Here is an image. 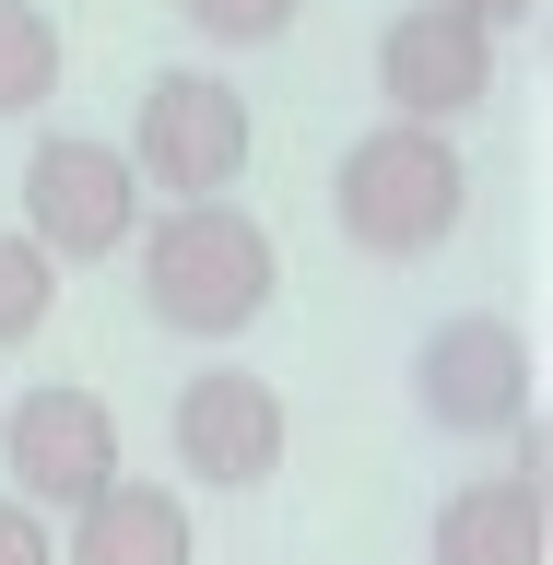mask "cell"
<instances>
[{
    "label": "cell",
    "mask_w": 553,
    "mask_h": 565,
    "mask_svg": "<svg viewBox=\"0 0 553 565\" xmlns=\"http://www.w3.org/2000/svg\"><path fill=\"white\" fill-rule=\"evenodd\" d=\"M413 401L436 436H507V424L530 413V342L507 330V318H436L413 342Z\"/></svg>",
    "instance_id": "obj_6"
},
{
    "label": "cell",
    "mask_w": 553,
    "mask_h": 565,
    "mask_svg": "<svg viewBox=\"0 0 553 565\" xmlns=\"http://www.w3.org/2000/svg\"><path fill=\"white\" fill-rule=\"evenodd\" d=\"M272 295H283V247L236 201H177L141 236V307L177 342H236L247 318H272Z\"/></svg>",
    "instance_id": "obj_1"
},
{
    "label": "cell",
    "mask_w": 553,
    "mask_h": 565,
    "mask_svg": "<svg viewBox=\"0 0 553 565\" xmlns=\"http://www.w3.org/2000/svg\"><path fill=\"white\" fill-rule=\"evenodd\" d=\"M177 12H189V24H201L212 47H283L307 0H177Z\"/></svg>",
    "instance_id": "obj_13"
},
{
    "label": "cell",
    "mask_w": 553,
    "mask_h": 565,
    "mask_svg": "<svg viewBox=\"0 0 553 565\" xmlns=\"http://www.w3.org/2000/svg\"><path fill=\"white\" fill-rule=\"evenodd\" d=\"M47 307H60V271H47L24 236H0V353L35 342V330H47Z\"/></svg>",
    "instance_id": "obj_12"
},
{
    "label": "cell",
    "mask_w": 553,
    "mask_h": 565,
    "mask_svg": "<svg viewBox=\"0 0 553 565\" xmlns=\"http://www.w3.org/2000/svg\"><path fill=\"white\" fill-rule=\"evenodd\" d=\"M12 236L47 259V271H71V259H118V247L141 236V177L118 141L95 130H47L24 153V224Z\"/></svg>",
    "instance_id": "obj_4"
},
{
    "label": "cell",
    "mask_w": 553,
    "mask_h": 565,
    "mask_svg": "<svg viewBox=\"0 0 553 565\" xmlns=\"http://www.w3.org/2000/svg\"><path fill=\"white\" fill-rule=\"evenodd\" d=\"M60 12L47 0H0V118H35V106L60 95Z\"/></svg>",
    "instance_id": "obj_11"
},
{
    "label": "cell",
    "mask_w": 553,
    "mask_h": 565,
    "mask_svg": "<svg viewBox=\"0 0 553 565\" xmlns=\"http://www.w3.org/2000/svg\"><path fill=\"white\" fill-rule=\"evenodd\" d=\"M0 565H60L47 519H35V507H12V494H0Z\"/></svg>",
    "instance_id": "obj_14"
},
{
    "label": "cell",
    "mask_w": 553,
    "mask_h": 565,
    "mask_svg": "<svg viewBox=\"0 0 553 565\" xmlns=\"http://www.w3.org/2000/svg\"><path fill=\"white\" fill-rule=\"evenodd\" d=\"M166 436H177V471H201V483H224V494H259L283 471V388L272 377H247V365H201V377L177 388V413H166Z\"/></svg>",
    "instance_id": "obj_8"
},
{
    "label": "cell",
    "mask_w": 553,
    "mask_h": 565,
    "mask_svg": "<svg viewBox=\"0 0 553 565\" xmlns=\"http://www.w3.org/2000/svg\"><path fill=\"white\" fill-rule=\"evenodd\" d=\"M0 459H12V507L83 519V507L118 483V413H106L83 377H35L24 401L0 413Z\"/></svg>",
    "instance_id": "obj_5"
},
{
    "label": "cell",
    "mask_w": 553,
    "mask_h": 565,
    "mask_svg": "<svg viewBox=\"0 0 553 565\" xmlns=\"http://www.w3.org/2000/svg\"><path fill=\"white\" fill-rule=\"evenodd\" d=\"M201 554V530H189V507H177L166 483H118L71 519V565H189Z\"/></svg>",
    "instance_id": "obj_10"
},
{
    "label": "cell",
    "mask_w": 553,
    "mask_h": 565,
    "mask_svg": "<svg viewBox=\"0 0 553 565\" xmlns=\"http://www.w3.org/2000/svg\"><path fill=\"white\" fill-rule=\"evenodd\" d=\"M377 95H389L401 130H448V118H471V106L494 95V35L471 24V12H448V0L389 12V35H377Z\"/></svg>",
    "instance_id": "obj_7"
},
{
    "label": "cell",
    "mask_w": 553,
    "mask_h": 565,
    "mask_svg": "<svg viewBox=\"0 0 553 565\" xmlns=\"http://www.w3.org/2000/svg\"><path fill=\"white\" fill-rule=\"evenodd\" d=\"M118 153H130V177L166 189V201H224L247 177V153H259V118H247V95L224 71H153Z\"/></svg>",
    "instance_id": "obj_3"
},
{
    "label": "cell",
    "mask_w": 553,
    "mask_h": 565,
    "mask_svg": "<svg viewBox=\"0 0 553 565\" xmlns=\"http://www.w3.org/2000/svg\"><path fill=\"white\" fill-rule=\"evenodd\" d=\"M459 212H471V166H459L448 130L377 118V130L342 141V166H330V224H342V247H365V259H424V247H448Z\"/></svg>",
    "instance_id": "obj_2"
},
{
    "label": "cell",
    "mask_w": 553,
    "mask_h": 565,
    "mask_svg": "<svg viewBox=\"0 0 553 565\" xmlns=\"http://www.w3.org/2000/svg\"><path fill=\"white\" fill-rule=\"evenodd\" d=\"M436 565H553V494L519 471H483L436 507Z\"/></svg>",
    "instance_id": "obj_9"
},
{
    "label": "cell",
    "mask_w": 553,
    "mask_h": 565,
    "mask_svg": "<svg viewBox=\"0 0 553 565\" xmlns=\"http://www.w3.org/2000/svg\"><path fill=\"white\" fill-rule=\"evenodd\" d=\"M448 12H471L483 35H494V24H542V0H448Z\"/></svg>",
    "instance_id": "obj_15"
}]
</instances>
